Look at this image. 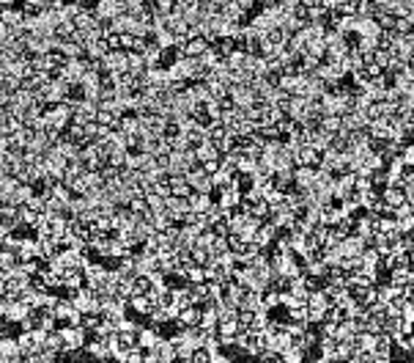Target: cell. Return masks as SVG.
Wrapping results in <instances>:
<instances>
[{
  "instance_id": "3",
  "label": "cell",
  "mask_w": 414,
  "mask_h": 363,
  "mask_svg": "<svg viewBox=\"0 0 414 363\" xmlns=\"http://www.w3.org/2000/svg\"><path fill=\"white\" fill-rule=\"evenodd\" d=\"M403 160H406V163H414V149L406 152V154H403Z\"/></svg>"
},
{
  "instance_id": "1",
  "label": "cell",
  "mask_w": 414,
  "mask_h": 363,
  "mask_svg": "<svg viewBox=\"0 0 414 363\" xmlns=\"http://www.w3.org/2000/svg\"><path fill=\"white\" fill-rule=\"evenodd\" d=\"M373 352H378V355H392V336L376 333V344H373Z\"/></svg>"
},
{
  "instance_id": "2",
  "label": "cell",
  "mask_w": 414,
  "mask_h": 363,
  "mask_svg": "<svg viewBox=\"0 0 414 363\" xmlns=\"http://www.w3.org/2000/svg\"><path fill=\"white\" fill-rule=\"evenodd\" d=\"M387 206H392V209L403 206V193L400 190H387Z\"/></svg>"
}]
</instances>
